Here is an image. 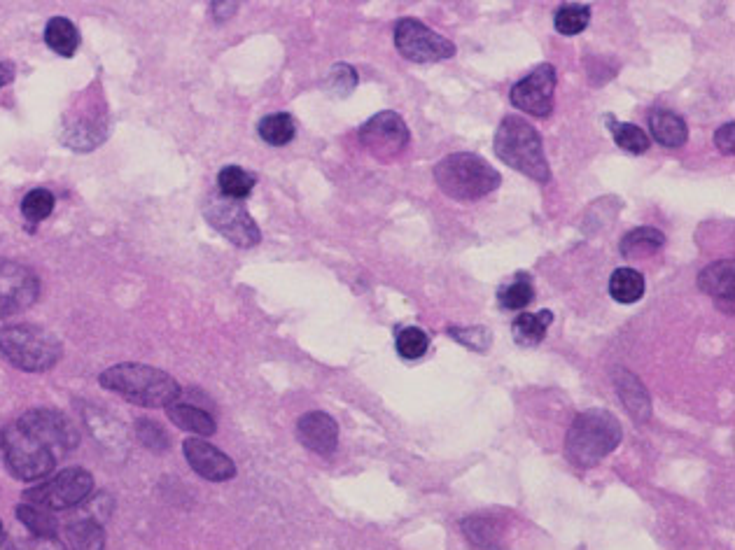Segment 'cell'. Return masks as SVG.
<instances>
[{"mask_svg": "<svg viewBox=\"0 0 735 550\" xmlns=\"http://www.w3.org/2000/svg\"><path fill=\"white\" fill-rule=\"evenodd\" d=\"M105 390L145 408H168L180 399V385L166 371L147 364H115L98 376Z\"/></svg>", "mask_w": 735, "mask_h": 550, "instance_id": "obj_1", "label": "cell"}, {"mask_svg": "<svg viewBox=\"0 0 735 550\" xmlns=\"http://www.w3.org/2000/svg\"><path fill=\"white\" fill-rule=\"evenodd\" d=\"M623 429L619 420L602 408L579 413L565 439V455L574 467L591 469L619 448Z\"/></svg>", "mask_w": 735, "mask_h": 550, "instance_id": "obj_2", "label": "cell"}, {"mask_svg": "<svg viewBox=\"0 0 735 550\" xmlns=\"http://www.w3.org/2000/svg\"><path fill=\"white\" fill-rule=\"evenodd\" d=\"M495 154L504 164L518 173L528 175L535 182L546 185L551 180V168L544 154L542 136L523 117L509 115L502 119L495 133Z\"/></svg>", "mask_w": 735, "mask_h": 550, "instance_id": "obj_3", "label": "cell"}, {"mask_svg": "<svg viewBox=\"0 0 735 550\" xmlns=\"http://www.w3.org/2000/svg\"><path fill=\"white\" fill-rule=\"evenodd\" d=\"M441 192L455 201H479L502 185V175L472 152L448 154L434 166Z\"/></svg>", "mask_w": 735, "mask_h": 550, "instance_id": "obj_4", "label": "cell"}, {"mask_svg": "<svg viewBox=\"0 0 735 550\" xmlns=\"http://www.w3.org/2000/svg\"><path fill=\"white\" fill-rule=\"evenodd\" d=\"M0 355L21 371H49L56 366L63 348L52 331L38 324H12L0 329Z\"/></svg>", "mask_w": 735, "mask_h": 550, "instance_id": "obj_5", "label": "cell"}, {"mask_svg": "<svg viewBox=\"0 0 735 550\" xmlns=\"http://www.w3.org/2000/svg\"><path fill=\"white\" fill-rule=\"evenodd\" d=\"M0 450H3L7 471L19 481H40L52 474L59 462L56 450L19 420L5 427Z\"/></svg>", "mask_w": 735, "mask_h": 550, "instance_id": "obj_6", "label": "cell"}, {"mask_svg": "<svg viewBox=\"0 0 735 550\" xmlns=\"http://www.w3.org/2000/svg\"><path fill=\"white\" fill-rule=\"evenodd\" d=\"M91 490H94V478H91L89 471L73 467L63 469L61 474L49 478V481L35 485L24 497L28 504L42 506L47 511H63L82 504L91 495Z\"/></svg>", "mask_w": 735, "mask_h": 550, "instance_id": "obj_7", "label": "cell"}, {"mask_svg": "<svg viewBox=\"0 0 735 550\" xmlns=\"http://www.w3.org/2000/svg\"><path fill=\"white\" fill-rule=\"evenodd\" d=\"M206 220L210 227L227 238L229 243H234L236 248H252L262 241L259 227L252 220L248 208L243 206V201H234L222 196L220 192L208 196L206 201Z\"/></svg>", "mask_w": 735, "mask_h": 550, "instance_id": "obj_8", "label": "cell"}, {"mask_svg": "<svg viewBox=\"0 0 735 550\" xmlns=\"http://www.w3.org/2000/svg\"><path fill=\"white\" fill-rule=\"evenodd\" d=\"M395 47L406 61L437 63L451 59L455 45L444 35L434 33L418 19H402L395 26Z\"/></svg>", "mask_w": 735, "mask_h": 550, "instance_id": "obj_9", "label": "cell"}, {"mask_svg": "<svg viewBox=\"0 0 735 550\" xmlns=\"http://www.w3.org/2000/svg\"><path fill=\"white\" fill-rule=\"evenodd\" d=\"M357 138H360L364 150L381 161L399 157L411 143L409 126H406V122L397 112L390 110L378 112L369 122H364L360 131H357Z\"/></svg>", "mask_w": 735, "mask_h": 550, "instance_id": "obj_10", "label": "cell"}, {"mask_svg": "<svg viewBox=\"0 0 735 550\" xmlns=\"http://www.w3.org/2000/svg\"><path fill=\"white\" fill-rule=\"evenodd\" d=\"M556 80V68L551 63H539L528 77H523L511 87L509 101L514 108L528 112L532 117H549L553 110Z\"/></svg>", "mask_w": 735, "mask_h": 550, "instance_id": "obj_11", "label": "cell"}, {"mask_svg": "<svg viewBox=\"0 0 735 550\" xmlns=\"http://www.w3.org/2000/svg\"><path fill=\"white\" fill-rule=\"evenodd\" d=\"M40 282L24 264L0 262V317L14 315L33 306L38 299Z\"/></svg>", "mask_w": 735, "mask_h": 550, "instance_id": "obj_12", "label": "cell"}, {"mask_svg": "<svg viewBox=\"0 0 735 550\" xmlns=\"http://www.w3.org/2000/svg\"><path fill=\"white\" fill-rule=\"evenodd\" d=\"M19 422H24V425L31 429V432L38 434L40 439H45L59 457L70 453V450L77 446V441H80L73 422L59 411H52V408H35V411L21 415Z\"/></svg>", "mask_w": 735, "mask_h": 550, "instance_id": "obj_13", "label": "cell"}, {"mask_svg": "<svg viewBox=\"0 0 735 550\" xmlns=\"http://www.w3.org/2000/svg\"><path fill=\"white\" fill-rule=\"evenodd\" d=\"M182 453L187 457V464L196 474L206 481L222 483L231 481L236 476V464L229 455H224L220 448L210 446L208 441L201 439H187L182 443Z\"/></svg>", "mask_w": 735, "mask_h": 550, "instance_id": "obj_14", "label": "cell"}, {"mask_svg": "<svg viewBox=\"0 0 735 550\" xmlns=\"http://www.w3.org/2000/svg\"><path fill=\"white\" fill-rule=\"evenodd\" d=\"M297 436L301 446L318 455H332L339 446V427L332 415L322 411H311L301 415L297 422Z\"/></svg>", "mask_w": 735, "mask_h": 550, "instance_id": "obj_15", "label": "cell"}, {"mask_svg": "<svg viewBox=\"0 0 735 550\" xmlns=\"http://www.w3.org/2000/svg\"><path fill=\"white\" fill-rule=\"evenodd\" d=\"M698 287L707 296H712L726 313H733V292H735V264L733 259L714 262L705 266L698 275Z\"/></svg>", "mask_w": 735, "mask_h": 550, "instance_id": "obj_16", "label": "cell"}, {"mask_svg": "<svg viewBox=\"0 0 735 550\" xmlns=\"http://www.w3.org/2000/svg\"><path fill=\"white\" fill-rule=\"evenodd\" d=\"M614 383H616L614 387H616V392H619L621 401L628 408V413L637 420L647 422L651 415V401H649L647 390H644V385L640 383V378L633 376V373L626 369H616Z\"/></svg>", "mask_w": 735, "mask_h": 550, "instance_id": "obj_17", "label": "cell"}, {"mask_svg": "<svg viewBox=\"0 0 735 550\" xmlns=\"http://www.w3.org/2000/svg\"><path fill=\"white\" fill-rule=\"evenodd\" d=\"M649 129L656 143H661L663 147H682L686 138H689V126H686L684 119L677 112L663 108L649 112Z\"/></svg>", "mask_w": 735, "mask_h": 550, "instance_id": "obj_18", "label": "cell"}, {"mask_svg": "<svg viewBox=\"0 0 735 550\" xmlns=\"http://www.w3.org/2000/svg\"><path fill=\"white\" fill-rule=\"evenodd\" d=\"M166 415L171 418V422L175 427L185 429L189 434H199V436H213L215 434V420L213 415L208 411H203L199 406L192 404H182V401H175L166 408Z\"/></svg>", "mask_w": 735, "mask_h": 550, "instance_id": "obj_19", "label": "cell"}, {"mask_svg": "<svg viewBox=\"0 0 735 550\" xmlns=\"http://www.w3.org/2000/svg\"><path fill=\"white\" fill-rule=\"evenodd\" d=\"M467 541L481 550H502V525L490 516H469L460 523Z\"/></svg>", "mask_w": 735, "mask_h": 550, "instance_id": "obj_20", "label": "cell"}, {"mask_svg": "<svg viewBox=\"0 0 735 550\" xmlns=\"http://www.w3.org/2000/svg\"><path fill=\"white\" fill-rule=\"evenodd\" d=\"M553 313L551 310H542V313H521L511 324V334L514 341L523 348H535L544 341L546 329L551 327Z\"/></svg>", "mask_w": 735, "mask_h": 550, "instance_id": "obj_21", "label": "cell"}, {"mask_svg": "<svg viewBox=\"0 0 735 550\" xmlns=\"http://www.w3.org/2000/svg\"><path fill=\"white\" fill-rule=\"evenodd\" d=\"M665 245L663 231L654 227H637L621 238L619 250L623 257H647L656 255Z\"/></svg>", "mask_w": 735, "mask_h": 550, "instance_id": "obj_22", "label": "cell"}, {"mask_svg": "<svg viewBox=\"0 0 735 550\" xmlns=\"http://www.w3.org/2000/svg\"><path fill=\"white\" fill-rule=\"evenodd\" d=\"M45 42L49 49H54L56 54L73 56L75 49L80 47V33H77L73 21H68L63 17H54V19H49V24L45 28Z\"/></svg>", "mask_w": 735, "mask_h": 550, "instance_id": "obj_23", "label": "cell"}, {"mask_svg": "<svg viewBox=\"0 0 735 550\" xmlns=\"http://www.w3.org/2000/svg\"><path fill=\"white\" fill-rule=\"evenodd\" d=\"M609 294L614 301L619 303H630L640 301L644 296V278L640 271L635 269H616L609 278Z\"/></svg>", "mask_w": 735, "mask_h": 550, "instance_id": "obj_24", "label": "cell"}, {"mask_svg": "<svg viewBox=\"0 0 735 550\" xmlns=\"http://www.w3.org/2000/svg\"><path fill=\"white\" fill-rule=\"evenodd\" d=\"M68 541L73 550H103L105 534L96 518L84 516L68 525Z\"/></svg>", "mask_w": 735, "mask_h": 550, "instance_id": "obj_25", "label": "cell"}, {"mask_svg": "<svg viewBox=\"0 0 735 550\" xmlns=\"http://www.w3.org/2000/svg\"><path fill=\"white\" fill-rule=\"evenodd\" d=\"M257 131L264 143H269L273 147H283L287 143H292V138L297 136V124H294L292 115H287V112H276V115L264 117L262 122H259Z\"/></svg>", "mask_w": 735, "mask_h": 550, "instance_id": "obj_26", "label": "cell"}, {"mask_svg": "<svg viewBox=\"0 0 735 550\" xmlns=\"http://www.w3.org/2000/svg\"><path fill=\"white\" fill-rule=\"evenodd\" d=\"M217 187H220V194L227 196V199L243 201L252 192V187H255V175L243 171L241 166H227L217 175Z\"/></svg>", "mask_w": 735, "mask_h": 550, "instance_id": "obj_27", "label": "cell"}, {"mask_svg": "<svg viewBox=\"0 0 735 550\" xmlns=\"http://www.w3.org/2000/svg\"><path fill=\"white\" fill-rule=\"evenodd\" d=\"M17 516L21 520V525L26 527L33 537H54L56 534V520L52 513L42 506L35 504H19L17 506Z\"/></svg>", "mask_w": 735, "mask_h": 550, "instance_id": "obj_28", "label": "cell"}, {"mask_svg": "<svg viewBox=\"0 0 735 550\" xmlns=\"http://www.w3.org/2000/svg\"><path fill=\"white\" fill-rule=\"evenodd\" d=\"M588 21H591V7L567 3L560 5L556 10L553 26H556V31L563 35H579L581 31H586Z\"/></svg>", "mask_w": 735, "mask_h": 550, "instance_id": "obj_29", "label": "cell"}, {"mask_svg": "<svg viewBox=\"0 0 735 550\" xmlns=\"http://www.w3.org/2000/svg\"><path fill=\"white\" fill-rule=\"evenodd\" d=\"M612 133H614L616 145H619L621 150L630 152V154H644L651 145L647 133H644L640 126H635V124L616 122V124H612Z\"/></svg>", "mask_w": 735, "mask_h": 550, "instance_id": "obj_30", "label": "cell"}, {"mask_svg": "<svg viewBox=\"0 0 735 550\" xmlns=\"http://www.w3.org/2000/svg\"><path fill=\"white\" fill-rule=\"evenodd\" d=\"M355 87H357V70L353 66H348V63H334V66L329 68L325 80V89L329 94L336 98H346L353 94Z\"/></svg>", "mask_w": 735, "mask_h": 550, "instance_id": "obj_31", "label": "cell"}, {"mask_svg": "<svg viewBox=\"0 0 735 550\" xmlns=\"http://www.w3.org/2000/svg\"><path fill=\"white\" fill-rule=\"evenodd\" d=\"M497 299H500L502 308L523 310L530 306L532 299H535V289H532V282L521 275V278H516L511 285L502 287L500 294H497Z\"/></svg>", "mask_w": 735, "mask_h": 550, "instance_id": "obj_32", "label": "cell"}, {"mask_svg": "<svg viewBox=\"0 0 735 550\" xmlns=\"http://www.w3.org/2000/svg\"><path fill=\"white\" fill-rule=\"evenodd\" d=\"M54 210V194L47 192V189H33L24 196L21 201V215L26 217L28 222H42L52 215Z\"/></svg>", "mask_w": 735, "mask_h": 550, "instance_id": "obj_33", "label": "cell"}, {"mask_svg": "<svg viewBox=\"0 0 735 550\" xmlns=\"http://www.w3.org/2000/svg\"><path fill=\"white\" fill-rule=\"evenodd\" d=\"M430 348V338L423 329L406 327L397 334V352L404 359H420Z\"/></svg>", "mask_w": 735, "mask_h": 550, "instance_id": "obj_34", "label": "cell"}, {"mask_svg": "<svg viewBox=\"0 0 735 550\" xmlns=\"http://www.w3.org/2000/svg\"><path fill=\"white\" fill-rule=\"evenodd\" d=\"M448 334H451L460 345H467V348H472L476 352H486L490 348V343H493V334H490L488 327H467V329L448 327Z\"/></svg>", "mask_w": 735, "mask_h": 550, "instance_id": "obj_35", "label": "cell"}, {"mask_svg": "<svg viewBox=\"0 0 735 550\" xmlns=\"http://www.w3.org/2000/svg\"><path fill=\"white\" fill-rule=\"evenodd\" d=\"M138 436L154 453H161V450L168 448L166 432L159 425H154L152 420H138Z\"/></svg>", "mask_w": 735, "mask_h": 550, "instance_id": "obj_36", "label": "cell"}, {"mask_svg": "<svg viewBox=\"0 0 735 550\" xmlns=\"http://www.w3.org/2000/svg\"><path fill=\"white\" fill-rule=\"evenodd\" d=\"M714 143H717L719 152L726 154V157H733L735 152V122H728L717 129L714 133Z\"/></svg>", "mask_w": 735, "mask_h": 550, "instance_id": "obj_37", "label": "cell"}, {"mask_svg": "<svg viewBox=\"0 0 735 550\" xmlns=\"http://www.w3.org/2000/svg\"><path fill=\"white\" fill-rule=\"evenodd\" d=\"M10 550H66V546L56 537H31L17 546L10 544Z\"/></svg>", "mask_w": 735, "mask_h": 550, "instance_id": "obj_38", "label": "cell"}, {"mask_svg": "<svg viewBox=\"0 0 735 550\" xmlns=\"http://www.w3.org/2000/svg\"><path fill=\"white\" fill-rule=\"evenodd\" d=\"M14 77V70L10 63H0V87H5L7 82H10Z\"/></svg>", "mask_w": 735, "mask_h": 550, "instance_id": "obj_39", "label": "cell"}, {"mask_svg": "<svg viewBox=\"0 0 735 550\" xmlns=\"http://www.w3.org/2000/svg\"><path fill=\"white\" fill-rule=\"evenodd\" d=\"M0 539H3V523H0Z\"/></svg>", "mask_w": 735, "mask_h": 550, "instance_id": "obj_40", "label": "cell"}]
</instances>
